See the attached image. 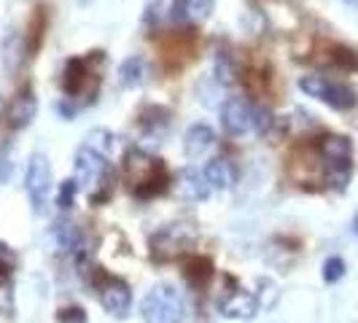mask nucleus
<instances>
[{
  "label": "nucleus",
  "instance_id": "obj_24",
  "mask_svg": "<svg viewBox=\"0 0 358 323\" xmlns=\"http://www.w3.org/2000/svg\"><path fill=\"white\" fill-rule=\"evenodd\" d=\"M342 278H345V261H342L340 256L326 259L323 261V280L326 283H340Z\"/></svg>",
  "mask_w": 358,
  "mask_h": 323
},
{
  "label": "nucleus",
  "instance_id": "obj_30",
  "mask_svg": "<svg viewBox=\"0 0 358 323\" xmlns=\"http://www.w3.org/2000/svg\"><path fill=\"white\" fill-rule=\"evenodd\" d=\"M353 232L358 234V215H356V221H353Z\"/></svg>",
  "mask_w": 358,
  "mask_h": 323
},
{
  "label": "nucleus",
  "instance_id": "obj_9",
  "mask_svg": "<svg viewBox=\"0 0 358 323\" xmlns=\"http://www.w3.org/2000/svg\"><path fill=\"white\" fill-rule=\"evenodd\" d=\"M176 194L186 202H202L210 194V183L205 178V173L197 167H183L176 175Z\"/></svg>",
  "mask_w": 358,
  "mask_h": 323
},
{
  "label": "nucleus",
  "instance_id": "obj_3",
  "mask_svg": "<svg viewBox=\"0 0 358 323\" xmlns=\"http://www.w3.org/2000/svg\"><path fill=\"white\" fill-rule=\"evenodd\" d=\"M299 89L305 92L307 97L321 100L323 106H329L331 110H350L358 103V94L350 84L331 81L326 76H302Z\"/></svg>",
  "mask_w": 358,
  "mask_h": 323
},
{
  "label": "nucleus",
  "instance_id": "obj_5",
  "mask_svg": "<svg viewBox=\"0 0 358 323\" xmlns=\"http://www.w3.org/2000/svg\"><path fill=\"white\" fill-rule=\"evenodd\" d=\"M52 164L43 154H33L27 162V173H24V189L36 213H43L49 205V194H52Z\"/></svg>",
  "mask_w": 358,
  "mask_h": 323
},
{
  "label": "nucleus",
  "instance_id": "obj_25",
  "mask_svg": "<svg viewBox=\"0 0 358 323\" xmlns=\"http://www.w3.org/2000/svg\"><path fill=\"white\" fill-rule=\"evenodd\" d=\"M275 127V116L269 108H253V132L256 135H267Z\"/></svg>",
  "mask_w": 358,
  "mask_h": 323
},
{
  "label": "nucleus",
  "instance_id": "obj_23",
  "mask_svg": "<svg viewBox=\"0 0 358 323\" xmlns=\"http://www.w3.org/2000/svg\"><path fill=\"white\" fill-rule=\"evenodd\" d=\"M76 194H78V183L73 178L62 180V186H59V192H57V208H59V210H71L73 202H76Z\"/></svg>",
  "mask_w": 358,
  "mask_h": 323
},
{
  "label": "nucleus",
  "instance_id": "obj_8",
  "mask_svg": "<svg viewBox=\"0 0 358 323\" xmlns=\"http://www.w3.org/2000/svg\"><path fill=\"white\" fill-rule=\"evenodd\" d=\"M218 313L224 318H237V321H248L259 313V299L253 296L251 291L243 288H232L227 291V296L218 299Z\"/></svg>",
  "mask_w": 358,
  "mask_h": 323
},
{
  "label": "nucleus",
  "instance_id": "obj_12",
  "mask_svg": "<svg viewBox=\"0 0 358 323\" xmlns=\"http://www.w3.org/2000/svg\"><path fill=\"white\" fill-rule=\"evenodd\" d=\"M213 11V0H173L170 6V19L178 24H192L202 22Z\"/></svg>",
  "mask_w": 358,
  "mask_h": 323
},
{
  "label": "nucleus",
  "instance_id": "obj_22",
  "mask_svg": "<svg viewBox=\"0 0 358 323\" xmlns=\"http://www.w3.org/2000/svg\"><path fill=\"white\" fill-rule=\"evenodd\" d=\"M331 59L342 71H358V54L348 46H331Z\"/></svg>",
  "mask_w": 358,
  "mask_h": 323
},
{
  "label": "nucleus",
  "instance_id": "obj_11",
  "mask_svg": "<svg viewBox=\"0 0 358 323\" xmlns=\"http://www.w3.org/2000/svg\"><path fill=\"white\" fill-rule=\"evenodd\" d=\"M318 154H321L326 167H342V164H353V143L345 135H323L318 141Z\"/></svg>",
  "mask_w": 358,
  "mask_h": 323
},
{
  "label": "nucleus",
  "instance_id": "obj_20",
  "mask_svg": "<svg viewBox=\"0 0 358 323\" xmlns=\"http://www.w3.org/2000/svg\"><path fill=\"white\" fill-rule=\"evenodd\" d=\"M113 132H108V129H92L90 135H87V143L92 151H97V154H103V157H108L110 154V148H113Z\"/></svg>",
  "mask_w": 358,
  "mask_h": 323
},
{
  "label": "nucleus",
  "instance_id": "obj_2",
  "mask_svg": "<svg viewBox=\"0 0 358 323\" xmlns=\"http://www.w3.org/2000/svg\"><path fill=\"white\" fill-rule=\"evenodd\" d=\"M145 323H183L186 321V302L180 291L170 283L154 286L143 299Z\"/></svg>",
  "mask_w": 358,
  "mask_h": 323
},
{
  "label": "nucleus",
  "instance_id": "obj_7",
  "mask_svg": "<svg viewBox=\"0 0 358 323\" xmlns=\"http://www.w3.org/2000/svg\"><path fill=\"white\" fill-rule=\"evenodd\" d=\"M221 127L227 129V135L240 138L253 129V106H248L243 97H229L221 108Z\"/></svg>",
  "mask_w": 358,
  "mask_h": 323
},
{
  "label": "nucleus",
  "instance_id": "obj_28",
  "mask_svg": "<svg viewBox=\"0 0 358 323\" xmlns=\"http://www.w3.org/2000/svg\"><path fill=\"white\" fill-rule=\"evenodd\" d=\"M6 175H8V162H6V157L0 154V183L6 180Z\"/></svg>",
  "mask_w": 358,
  "mask_h": 323
},
{
  "label": "nucleus",
  "instance_id": "obj_14",
  "mask_svg": "<svg viewBox=\"0 0 358 323\" xmlns=\"http://www.w3.org/2000/svg\"><path fill=\"white\" fill-rule=\"evenodd\" d=\"M213 143H215V132L208 124H192L186 129V135H183V148H186V154L192 159L202 157Z\"/></svg>",
  "mask_w": 358,
  "mask_h": 323
},
{
  "label": "nucleus",
  "instance_id": "obj_29",
  "mask_svg": "<svg viewBox=\"0 0 358 323\" xmlns=\"http://www.w3.org/2000/svg\"><path fill=\"white\" fill-rule=\"evenodd\" d=\"M345 6H353V8H358V0H342Z\"/></svg>",
  "mask_w": 358,
  "mask_h": 323
},
{
  "label": "nucleus",
  "instance_id": "obj_6",
  "mask_svg": "<svg viewBox=\"0 0 358 323\" xmlns=\"http://www.w3.org/2000/svg\"><path fill=\"white\" fill-rule=\"evenodd\" d=\"M189 245H192V232L183 224H173L151 237V256L154 261H176L183 253H189Z\"/></svg>",
  "mask_w": 358,
  "mask_h": 323
},
{
  "label": "nucleus",
  "instance_id": "obj_4",
  "mask_svg": "<svg viewBox=\"0 0 358 323\" xmlns=\"http://www.w3.org/2000/svg\"><path fill=\"white\" fill-rule=\"evenodd\" d=\"M92 286L100 296V305L108 315L113 318H124L129 313V305H132V288L127 280L116 278V275H106L97 269V275L92 278Z\"/></svg>",
  "mask_w": 358,
  "mask_h": 323
},
{
  "label": "nucleus",
  "instance_id": "obj_18",
  "mask_svg": "<svg viewBox=\"0 0 358 323\" xmlns=\"http://www.w3.org/2000/svg\"><path fill=\"white\" fill-rule=\"evenodd\" d=\"M186 280L194 288H205L213 280V261L208 256H192L186 261Z\"/></svg>",
  "mask_w": 358,
  "mask_h": 323
},
{
  "label": "nucleus",
  "instance_id": "obj_15",
  "mask_svg": "<svg viewBox=\"0 0 358 323\" xmlns=\"http://www.w3.org/2000/svg\"><path fill=\"white\" fill-rule=\"evenodd\" d=\"M202 173H205V178L210 183V189H215V192H227V189L234 186V167H232V162H227L224 157L210 159L205 164Z\"/></svg>",
  "mask_w": 358,
  "mask_h": 323
},
{
  "label": "nucleus",
  "instance_id": "obj_21",
  "mask_svg": "<svg viewBox=\"0 0 358 323\" xmlns=\"http://www.w3.org/2000/svg\"><path fill=\"white\" fill-rule=\"evenodd\" d=\"M19 267V256L17 251L0 240V280H8L14 275V269Z\"/></svg>",
  "mask_w": 358,
  "mask_h": 323
},
{
  "label": "nucleus",
  "instance_id": "obj_19",
  "mask_svg": "<svg viewBox=\"0 0 358 323\" xmlns=\"http://www.w3.org/2000/svg\"><path fill=\"white\" fill-rule=\"evenodd\" d=\"M213 78L221 84V87H229L234 84V59L227 52H218L215 54V65H213Z\"/></svg>",
  "mask_w": 358,
  "mask_h": 323
},
{
  "label": "nucleus",
  "instance_id": "obj_1",
  "mask_svg": "<svg viewBox=\"0 0 358 323\" xmlns=\"http://www.w3.org/2000/svg\"><path fill=\"white\" fill-rule=\"evenodd\" d=\"M76 183L78 189H87L92 205H103L110 199V186H113V173L103 154L92 151L90 145H81L76 151Z\"/></svg>",
  "mask_w": 358,
  "mask_h": 323
},
{
  "label": "nucleus",
  "instance_id": "obj_13",
  "mask_svg": "<svg viewBox=\"0 0 358 323\" xmlns=\"http://www.w3.org/2000/svg\"><path fill=\"white\" fill-rule=\"evenodd\" d=\"M87 71H90V59L84 57H71L65 62V71H62V92L68 97H78L84 92V81H87Z\"/></svg>",
  "mask_w": 358,
  "mask_h": 323
},
{
  "label": "nucleus",
  "instance_id": "obj_27",
  "mask_svg": "<svg viewBox=\"0 0 358 323\" xmlns=\"http://www.w3.org/2000/svg\"><path fill=\"white\" fill-rule=\"evenodd\" d=\"M57 113L65 116V119H73V108L68 103H57Z\"/></svg>",
  "mask_w": 358,
  "mask_h": 323
},
{
  "label": "nucleus",
  "instance_id": "obj_10",
  "mask_svg": "<svg viewBox=\"0 0 358 323\" xmlns=\"http://www.w3.org/2000/svg\"><path fill=\"white\" fill-rule=\"evenodd\" d=\"M36 110H38L36 94L30 89H22L17 97L8 103V108H6V124L11 127V129H24V127L33 124Z\"/></svg>",
  "mask_w": 358,
  "mask_h": 323
},
{
  "label": "nucleus",
  "instance_id": "obj_17",
  "mask_svg": "<svg viewBox=\"0 0 358 323\" xmlns=\"http://www.w3.org/2000/svg\"><path fill=\"white\" fill-rule=\"evenodd\" d=\"M145 78H148V68H145L143 57L132 54V57H127L124 62L119 65V87H124V89H135V87H141V84H143Z\"/></svg>",
  "mask_w": 358,
  "mask_h": 323
},
{
  "label": "nucleus",
  "instance_id": "obj_16",
  "mask_svg": "<svg viewBox=\"0 0 358 323\" xmlns=\"http://www.w3.org/2000/svg\"><path fill=\"white\" fill-rule=\"evenodd\" d=\"M54 240H57V248L65 253H76L84 248V232L68 218L54 224Z\"/></svg>",
  "mask_w": 358,
  "mask_h": 323
},
{
  "label": "nucleus",
  "instance_id": "obj_26",
  "mask_svg": "<svg viewBox=\"0 0 358 323\" xmlns=\"http://www.w3.org/2000/svg\"><path fill=\"white\" fill-rule=\"evenodd\" d=\"M87 310L84 307H65L57 313V323H87Z\"/></svg>",
  "mask_w": 358,
  "mask_h": 323
}]
</instances>
